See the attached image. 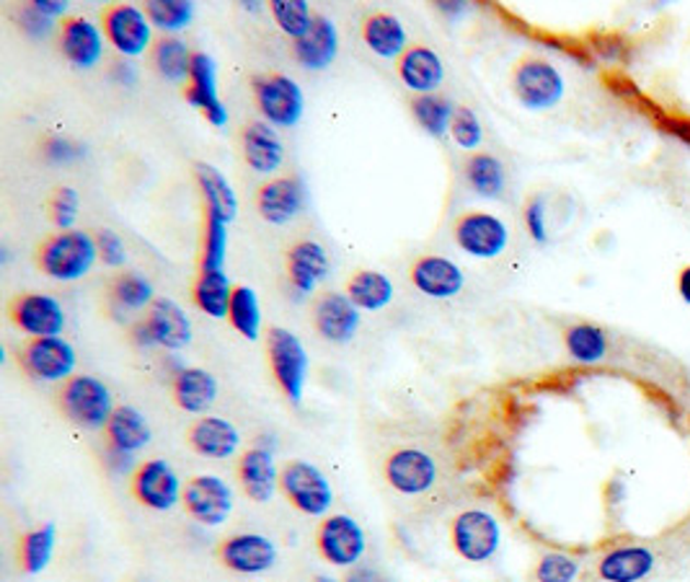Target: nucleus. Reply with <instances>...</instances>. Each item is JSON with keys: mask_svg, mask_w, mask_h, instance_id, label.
<instances>
[{"mask_svg": "<svg viewBox=\"0 0 690 582\" xmlns=\"http://www.w3.org/2000/svg\"><path fill=\"white\" fill-rule=\"evenodd\" d=\"M99 259L96 236L89 231H57L47 236L37 249V267L42 275L57 283H76L89 275Z\"/></svg>", "mask_w": 690, "mask_h": 582, "instance_id": "nucleus-1", "label": "nucleus"}, {"mask_svg": "<svg viewBox=\"0 0 690 582\" xmlns=\"http://www.w3.org/2000/svg\"><path fill=\"white\" fill-rule=\"evenodd\" d=\"M62 414L81 430H106L114 414V397L110 386L96 376L68 378L57 393Z\"/></svg>", "mask_w": 690, "mask_h": 582, "instance_id": "nucleus-2", "label": "nucleus"}, {"mask_svg": "<svg viewBox=\"0 0 690 582\" xmlns=\"http://www.w3.org/2000/svg\"><path fill=\"white\" fill-rule=\"evenodd\" d=\"M267 363L277 386L292 404H300L306 393L311 357L303 340L285 327H269L267 332Z\"/></svg>", "mask_w": 690, "mask_h": 582, "instance_id": "nucleus-3", "label": "nucleus"}, {"mask_svg": "<svg viewBox=\"0 0 690 582\" xmlns=\"http://www.w3.org/2000/svg\"><path fill=\"white\" fill-rule=\"evenodd\" d=\"M279 492L308 517H326L334 505V487L319 466L292 458L279 469Z\"/></svg>", "mask_w": 690, "mask_h": 582, "instance_id": "nucleus-4", "label": "nucleus"}, {"mask_svg": "<svg viewBox=\"0 0 690 582\" xmlns=\"http://www.w3.org/2000/svg\"><path fill=\"white\" fill-rule=\"evenodd\" d=\"M513 91L525 110L549 112L562 104L566 81L556 65L538 55H528L515 65Z\"/></svg>", "mask_w": 690, "mask_h": 582, "instance_id": "nucleus-5", "label": "nucleus"}, {"mask_svg": "<svg viewBox=\"0 0 690 582\" xmlns=\"http://www.w3.org/2000/svg\"><path fill=\"white\" fill-rule=\"evenodd\" d=\"M133 340L140 347L182 352L192 344V319L174 298H156L146 319L133 329Z\"/></svg>", "mask_w": 690, "mask_h": 582, "instance_id": "nucleus-6", "label": "nucleus"}, {"mask_svg": "<svg viewBox=\"0 0 690 582\" xmlns=\"http://www.w3.org/2000/svg\"><path fill=\"white\" fill-rule=\"evenodd\" d=\"M256 110L272 127H295L303 119L306 96L298 81L285 73H262L251 78Z\"/></svg>", "mask_w": 690, "mask_h": 582, "instance_id": "nucleus-7", "label": "nucleus"}, {"mask_svg": "<svg viewBox=\"0 0 690 582\" xmlns=\"http://www.w3.org/2000/svg\"><path fill=\"white\" fill-rule=\"evenodd\" d=\"M452 549L465 562L481 564L497 557L502 546V526L488 510L471 507L452 517L450 523Z\"/></svg>", "mask_w": 690, "mask_h": 582, "instance_id": "nucleus-8", "label": "nucleus"}, {"mask_svg": "<svg viewBox=\"0 0 690 582\" xmlns=\"http://www.w3.org/2000/svg\"><path fill=\"white\" fill-rule=\"evenodd\" d=\"M315 549L323 562L332 567H357L368 551V536L355 517L347 513H332L319 523L315 530Z\"/></svg>", "mask_w": 690, "mask_h": 582, "instance_id": "nucleus-9", "label": "nucleus"}, {"mask_svg": "<svg viewBox=\"0 0 690 582\" xmlns=\"http://www.w3.org/2000/svg\"><path fill=\"white\" fill-rule=\"evenodd\" d=\"M129 490L142 507L156 510V513H169L184 498L182 479L166 458H146L138 464L129 479Z\"/></svg>", "mask_w": 690, "mask_h": 582, "instance_id": "nucleus-10", "label": "nucleus"}, {"mask_svg": "<svg viewBox=\"0 0 690 582\" xmlns=\"http://www.w3.org/2000/svg\"><path fill=\"white\" fill-rule=\"evenodd\" d=\"M19 363L28 378L42 384H65L73 378L78 355L65 336H42L28 340L19 352Z\"/></svg>", "mask_w": 690, "mask_h": 582, "instance_id": "nucleus-11", "label": "nucleus"}, {"mask_svg": "<svg viewBox=\"0 0 690 582\" xmlns=\"http://www.w3.org/2000/svg\"><path fill=\"white\" fill-rule=\"evenodd\" d=\"M182 505L199 526L218 528L233 513V490L218 473H197L186 479Z\"/></svg>", "mask_w": 690, "mask_h": 582, "instance_id": "nucleus-12", "label": "nucleus"}, {"mask_svg": "<svg viewBox=\"0 0 690 582\" xmlns=\"http://www.w3.org/2000/svg\"><path fill=\"white\" fill-rule=\"evenodd\" d=\"M452 239H456V247L463 254L476 259H497L509 247V228L499 215L469 210L456 220Z\"/></svg>", "mask_w": 690, "mask_h": 582, "instance_id": "nucleus-13", "label": "nucleus"}, {"mask_svg": "<svg viewBox=\"0 0 690 582\" xmlns=\"http://www.w3.org/2000/svg\"><path fill=\"white\" fill-rule=\"evenodd\" d=\"M104 37L125 57H140L153 49V24L146 9L133 3H114L102 16Z\"/></svg>", "mask_w": 690, "mask_h": 582, "instance_id": "nucleus-14", "label": "nucleus"}, {"mask_svg": "<svg viewBox=\"0 0 690 582\" xmlns=\"http://www.w3.org/2000/svg\"><path fill=\"white\" fill-rule=\"evenodd\" d=\"M11 321L16 323L19 332H24L28 340H42V336H62L65 329V308L60 300L49 293H19L11 300Z\"/></svg>", "mask_w": 690, "mask_h": 582, "instance_id": "nucleus-15", "label": "nucleus"}, {"mask_svg": "<svg viewBox=\"0 0 690 582\" xmlns=\"http://www.w3.org/2000/svg\"><path fill=\"white\" fill-rule=\"evenodd\" d=\"M386 481L393 487L399 494L406 498H416V494L429 492L437 481V461L422 448H396L388 453L383 464Z\"/></svg>", "mask_w": 690, "mask_h": 582, "instance_id": "nucleus-16", "label": "nucleus"}, {"mask_svg": "<svg viewBox=\"0 0 690 582\" xmlns=\"http://www.w3.org/2000/svg\"><path fill=\"white\" fill-rule=\"evenodd\" d=\"M277 544L264 534H233L222 538L218 559L235 574H264L277 564Z\"/></svg>", "mask_w": 690, "mask_h": 582, "instance_id": "nucleus-17", "label": "nucleus"}, {"mask_svg": "<svg viewBox=\"0 0 690 582\" xmlns=\"http://www.w3.org/2000/svg\"><path fill=\"white\" fill-rule=\"evenodd\" d=\"M363 323V311L352 304L347 293H321L313 300V327L321 340L332 344H347L355 340Z\"/></svg>", "mask_w": 690, "mask_h": 582, "instance_id": "nucleus-18", "label": "nucleus"}, {"mask_svg": "<svg viewBox=\"0 0 690 582\" xmlns=\"http://www.w3.org/2000/svg\"><path fill=\"white\" fill-rule=\"evenodd\" d=\"M184 99L192 110H197L212 127L228 125V110L218 91V65L207 53H194L192 73L186 81Z\"/></svg>", "mask_w": 690, "mask_h": 582, "instance_id": "nucleus-19", "label": "nucleus"}, {"mask_svg": "<svg viewBox=\"0 0 690 582\" xmlns=\"http://www.w3.org/2000/svg\"><path fill=\"white\" fill-rule=\"evenodd\" d=\"M657 570V555L646 544H616L595 559L600 582H644Z\"/></svg>", "mask_w": 690, "mask_h": 582, "instance_id": "nucleus-20", "label": "nucleus"}, {"mask_svg": "<svg viewBox=\"0 0 690 582\" xmlns=\"http://www.w3.org/2000/svg\"><path fill=\"white\" fill-rule=\"evenodd\" d=\"M285 267H287V283H290V290L295 293V298H308V296H313L323 279L329 277L332 262H329L326 249H323L319 241L303 239V241H295L292 247L287 249Z\"/></svg>", "mask_w": 690, "mask_h": 582, "instance_id": "nucleus-21", "label": "nucleus"}, {"mask_svg": "<svg viewBox=\"0 0 690 582\" xmlns=\"http://www.w3.org/2000/svg\"><path fill=\"white\" fill-rule=\"evenodd\" d=\"M308 192L300 176H277L258 186L256 210L272 226H287L306 210Z\"/></svg>", "mask_w": 690, "mask_h": 582, "instance_id": "nucleus-22", "label": "nucleus"}, {"mask_svg": "<svg viewBox=\"0 0 690 582\" xmlns=\"http://www.w3.org/2000/svg\"><path fill=\"white\" fill-rule=\"evenodd\" d=\"M409 279L424 298L448 300L465 287V275L456 262L440 254H424L409 270Z\"/></svg>", "mask_w": 690, "mask_h": 582, "instance_id": "nucleus-23", "label": "nucleus"}, {"mask_svg": "<svg viewBox=\"0 0 690 582\" xmlns=\"http://www.w3.org/2000/svg\"><path fill=\"white\" fill-rule=\"evenodd\" d=\"M104 32L85 16H68L60 24V53L73 68L91 70L104 57Z\"/></svg>", "mask_w": 690, "mask_h": 582, "instance_id": "nucleus-24", "label": "nucleus"}, {"mask_svg": "<svg viewBox=\"0 0 690 582\" xmlns=\"http://www.w3.org/2000/svg\"><path fill=\"white\" fill-rule=\"evenodd\" d=\"M186 441H189L194 453H199L203 458H210V461H226V458H233L241 448L239 427L226 420V416L212 414L197 416L189 433H186Z\"/></svg>", "mask_w": 690, "mask_h": 582, "instance_id": "nucleus-25", "label": "nucleus"}, {"mask_svg": "<svg viewBox=\"0 0 690 582\" xmlns=\"http://www.w3.org/2000/svg\"><path fill=\"white\" fill-rule=\"evenodd\" d=\"M243 161L256 174H275L285 163V142L279 138L277 127L269 122L256 119L241 129Z\"/></svg>", "mask_w": 690, "mask_h": 582, "instance_id": "nucleus-26", "label": "nucleus"}, {"mask_svg": "<svg viewBox=\"0 0 690 582\" xmlns=\"http://www.w3.org/2000/svg\"><path fill=\"white\" fill-rule=\"evenodd\" d=\"M239 481L246 498L256 505H264L275 498L279 490V469L272 450L262 448V445L243 450L239 458Z\"/></svg>", "mask_w": 690, "mask_h": 582, "instance_id": "nucleus-27", "label": "nucleus"}, {"mask_svg": "<svg viewBox=\"0 0 690 582\" xmlns=\"http://www.w3.org/2000/svg\"><path fill=\"white\" fill-rule=\"evenodd\" d=\"M401 83L416 96H427L437 93L445 81V62L442 57L427 45H412L401 55L396 65Z\"/></svg>", "mask_w": 690, "mask_h": 582, "instance_id": "nucleus-28", "label": "nucleus"}, {"mask_svg": "<svg viewBox=\"0 0 690 582\" xmlns=\"http://www.w3.org/2000/svg\"><path fill=\"white\" fill-rule=\"evenodd\" d=\"M292 55L308 70H326L340 55V28L329 16L315 13L311 32L292 45Z\"/></svg>", "mask_w": 690, "mask_h": 582, "instance_id": "nucleus-29", "label": "nucleus"}, {"mask_svg": "<svg viewBox=\"0 0 690 582\" xmlns=\"http://www.w3.org/2000/svg\"><path fill=\"white\" fill-rule=\"evenodd\" d=\"M171 393L179 409H184L186 414H207L218 401L220 384L210 370L197 368V365H186L174 376L171 384Z\"/></svg>", "mask_w": 690, "mask_h": 582, "instance_id": "nucleus-30", "label": "nucleus"}, {"mask_svg": "<svg viewBox=\"0 0 690 582\" xmlns=\"http://www.w3.org/2000/svg\"><path fill=\"white\" fill-rule=\"evenodd\" d=\"M104 435L106 443H110V450L122 453V456H135V453L146 450L150 437H153V430H150L146 414L138 407L122 404L114 409Z\"/></svg>", "mask_w": 690, "mask_h": 582, "instance_id": "nucleus-31", "label": "nucleus"}, {"mask_svg": "<svg viewBox=\"0 0 690 582\" xmlns=\"http://www.w3.org/2000/svg\"><path fill=\"white\" fill-rule=\"evenodd\" d=\"M194 179H197V186L205 199V213L210 218H218L222 222H233L239 218V194H235L220 169L199 161L194 163Z\"/></svg>", "mask_w": 690, "mask_h": 582, "instance_id": "nucleus-32", "label": "nucleus"}, {"mask_svg": "<svg viewBox=\"0 0 690 582\" xmlns=\"http://www.w3.org/2000/svg\"><path fill=\"white\" fill-rule=\"evenodd\" d=\"M363 39L372 55L383 57V60H401V55L409 47L406 26L401 24L399 16L388 11L370 13L363 24Z\"/></svg>", "mask_w": 690, "mask_h": 582, "instance_id": "nucleus-33", "label": "nucleus"}, {"mask_svg": "<svg viewBox=\"0 0 690 582\" xmlns=\"http://www.w3.org/2000/svg\"><path fill=\"white\" fill-rule=\"evenodd\" d=\"M564 347L572 363L600 365L610 352V340H608V332L600 327V323L577 321V323H572V327H566Z\"/></svg>", "mask_w": 690, "mask_h": 582, "instance_id": "nucleus-34", "label": "nucleus"}, {"mask_svg": "<svg viewBox=\"0 0 690 582\" xmlns=\"http://www.w3.org/2000/svg\"><path fill=\"white\" fill-rule=\"evenodd\" d=\"M233 290L235 285L230 283L226 270H199L192 296L199 311L210 316V319H228Z\"/></svg>", "mask_w": 690, "mask_h": 582, "instance_id": "nucleus-35", "label": "nucleus"}, {"mask_svg": "<svg viewBox=\"0 0 690 582\" xmlns=\"http://www.w3.org/2000/svg\"><path fill=\"white\" fill-rule=\"evenodd\" d=\"M463 171L465 182H469V186L479 194V197L499 199L507 190V169L494 153L476 150V153L469 156Z\"/></svg>", "mask_w": 690, "mask_h": 582, "instance_id": "nucleus-36", "label": "nucleus"}, {"mask_svg": "<svg viewBox=\"0 0 690 582\" xmlns=\"http://www.w3.org/2000/svg\"><path fill=\"white\" fill-rule=\"evenodd\" d=\"M352 304H355L359 311H383V308L391 306L393 300V283L391 277L383 275L378 270H359L349 277L347 290Z\"/></svg>", "mask_w": 690, "mask_h": 582, "instance_id": "nucleus-37", "label": "nucleus"}, {"mask_svg": "<svg viewBox=\"0 0 690 582\" xmlns=\"http://www.w3.org/2000/svg\"><path fill=\"white\" fill-rule=\"evenodd\" d=\"M150 60H153L156 73L169 83H186L192 73L194 53L186 47L184 39L179 37H158L150 49Z\"/></svg>", "mask_w": 690, "mask_h": 582, "instance_id": "nucleus-38", "label": "nucleus"}, {"mask_svg": "<svg viewBox=\"0 0 690 582\" xmlns=\"http://www.w3.org/2000/svg\"><path fill=\"white\" fill-rule=\"evenodd\" d=\"M57 546V528L55 523H45V526L28 530L21 536L19 544V564L26 574H42L53 562Z\"/></svg>", "mask_w": 690, "mask_h": 582, "instance_id": "nucleus-39", "label": "nucleus"}, {"mask_svg": "<svg viewBox=\"0 0 690 582\" xmlns=\"http://www.w3.org/2000/svg\"><path fill=\"white\" fill-rule=\"evenodd\" d=\"M228 321L243 340L249 342L258 340V334H262V306H258V296L254 287L235 285L233 300H230L228 308Z\"/></svg>", "mask_w": 690, "mask_h": 582, "instance_id": "nucleus-40", "label": "nucleus"}, {"mask_svg": "<svg viewBox=\"0 0 690 582\" xmlns=\"http://www.w3.org/2000/svg\"><path fill=\"white\" fill-rule=\"evenodd\" d=\"M412 114L424 133L433 135V138H445V135H450L456 104L445 99L442 93H427V96H414Z\"/></svg>", "mask_w": 690, "mask_h": 582, "instance_id": "nucleus-41", "label": "nucleus"}, {"mask_svg": "<svg viewBox=\"0 0 690 582\" xmlns=\"http://www.w3.org/2000/svg\"><path fill=\"white\" fill-rule=\"evenodd\" d=\"M153 300V285L138 272H122L112 283V304L119 311H148Z\"/></svg>", "mask_w": 690, "mask_h": 582, "instance_id": "nucleus-42", "label": "nucleus"}, {"mask_svg": "<svg viewBox=\"0 0 690 582\" xmlns=\"http://www.w3.org/2000/svg\"><path fill=\"white\" fill-rule=\"evenodd\" d=\"M146 13L150 24L161 28L163 37H176L194 19V5L189 0H148Z\"/></svg>", "mask_w": 690, "mask_h": 582, "instance_id": "nucleus-43", "label": "nucleus"}, {"mask_svg": "<svg viewBox=\"0 0 690 582\" xmlns=\"http://www.w3.org/2000/svg\"><path fill=\"white\" fill-rule=\"evenodd\" d=\"M269 13L275 19V24L279 26V32L287 34L292 42L303 39L308 32H311L315 13L311 11V5L306 0H272Z\"/></svg>", "mask_w": 690, "mask_h": 582, "instance_id": "nucleus-44", "label": "nucleus"}, {"mask_svg": "<svg viewBox=\"0 0 690 582\" xmlns=\"http://www.w3.org/2000/svg\"><path fill=\"white\" fill-rule=\"evenodd\" d=\"M585 562L570 551H545L533 567V582H577Z\"/></svg>", "mask_w": 690, "mask_h": 582, "instance_id": "nucleus-45", "label": "nucleus"}, {"mask_svg": "<svg viewBox=\"0 0 690 582\" xmlns=\"http://www.w3.org/2000/svg\"><path fill=\"white\" fill-rule=\"evenodd\" d=\"M226 259H228V222L207 215L199 270H226Z\"/></svg>", "mask_w": 690, "mask_h": 582, "instance_id": "nucleus-46", "label": "nucleus"}, {"mask_svg": "<svg viewBox=\"0 0 690 582\" xmlns=\"http://www.w3.org/2000/svg\"><path fill=\"white\" fill-rule=\"evenodd\" d=\"M450 138L458 148L476 153L481 140H484V127H481V119L476 117V112H473L471 106H456L450 125Z\"/></svg>", "mask_w": 690, "mask_h": 582, "instance_id": "nucleus-47", "label": "nucleus"}, {"mask_svg": "<svg viewBox=\"0 0 690 582\" xmlns=\"http://www.w3.org/2000/svg\"><path fill=\"white\" fill-rule=\"evenodd\" d=\"M78 213H81V194L73 186H57L49 199V218L60 231H73Z\"/></svg>", "mask_w": 690, "mask_h": 582, "instance_id": "nucleus-48", "label": "nucleus"}, {"mask_svg": "<svg viewBox=\"0 0 690 582\" xmlns=\"http://www.w3.org/2000/svg\"><path fill=\"white\" fill-rule=\"evenodd\" d=\"M525 228H528V236L533 239L538 247H545L551 241L549 236V220H545V197L543 194H533V197L525 203Z\"/></svg>", "mask_w": 690, "mask_h": 582, "instance_id": "nucleus-49", "label": "nucleus"}, {"mask_svg": "<svg viewBox=\"0 0 690 582\" xmlns=\"http://www.w3.org/2000/svg\"><path fill=\"white\" fill-rule=\"evenodd\" d=\"M96 247H99V259H102L106 267H112V270L125 267L127 247L117 231H112V228H102V231L96 233Z\"/></svg>", "mask_w": 690, "mask_h": 582, "instance_id": "nucleus-50", "label": "nucleus"}, {"mask_svg": "<svg viewBox=\"0 0 690 582\" xmlns=\"http://www.w3.org/2000/svg\"><path fill=\"white\" fill-rule=\"evenodd\" d=\"M21 28H24L26 34H32V37L39 39V37H47V34L53 32L55 21L47 19L45 13H39L32 3H28L26 9L21 11Z\"/></svg>", "mask_w": 690, "mask_h": 582, "instance_id": "nucleus-51", "label": "nucleus"}, {"mask_svg": "<svg viewBox=\"0 0 690 582\" xmlns=\"http://www.w3.org/2000/svg\"><path fill=\"white\" fill-rule=\"evenodd\" d=\"M45 153H47L49 161L68 163V161H73V158H76L78 153H81V150L70 146L68 140H49V142H47V148H45Z\"/></svg>", "mask_w": 690, "mask_h": 582, "instance_id": "nucleus-52", "label": "nucleus"}, {"mask_svg": "<svg viewBox=\"0 0 690 582\" xmlns=\"http://www.w3.org/2000/svg\"><path fill=\"white\" fill-rule=\"evenodd\" d=\"M32 5L37 9L39 13H45L47 19H62L65 13H68V3H60V0H32ZM65 21V19H62Z\"/></svg>", "mask_w": 690, "mask_h": 582, "instance_id": "nucleus-53", "label": "nucleus"}, {"mask_svg": "<svg viewBox=\"0 0 690 582\" xmlns=\"http://www.w3.org/2000/svg\"><path fill=\"white\" fill-rule=\"evenodd\" d=\"M675 290H678L682 304L690 306V264H686V267L678 272V279H675Z\"/></svg>", "mask_w": 690, "mask_h": 582, "instance_id": "nucleus-54", "label": "nucleus"}, {"mask_svg": "<svg viewBox=\"0 0 690 582\" xmlns=\"http://www.w3.org/2000/svg\"><path fill=\"white\" fill-rule=\"evenodd\" d=\"M344 582H386L383 578L376 570H370V567H352V572L347 574V580Z\"/></svg>", "mask_w": 690, "mask_h": 582, "instance_id": "nucleus-55", "label": "nucleus"}, {"mask_svg": "<svg viewBox=\"0 0 690 582\" xmlns=\"http://www.w3.org/2000/svg\"><path fill=\"white\" fill-rule=\"evenodd\" d=\"M313 582H344L340 578H334V574H315Z\"/></svg>", "mask_w": 690, "mask_h": 582, "instance_id": "nucleus-56", "label": "nucleus"}, {"mask_svg": "<svg viewBox=\"0 0 690 582\" xmlns=\"http://www.w3.org/2000/svg\"><path fill=\"white\" fill-rule=\"evenodd\" d=\"M435 582H440V580H435Z\"/></svg>", "mask_w": 690, "mask_h": 582, "instance_id": "nucleus-57", "label": "nucleus"}]
</instances>
